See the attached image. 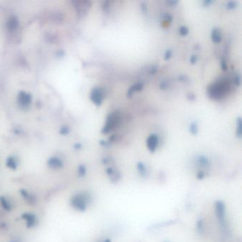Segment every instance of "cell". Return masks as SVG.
Segmentation results:
<instances>
[{
    "instance_id": "cell-16",
    "label": "cell",
    "mask_w": 242,
    "mask_h": 242,
    "mask_svg": "<svg viewBox=\"0 0 242 242\" xmlns=\"http://www.w3.org/2000/svg\"><path fill=\"white\" fill-rule=\"evenodd\" d=\"M179 32L181 35H187L189 32V29L185 26H182L179 28Z\"/></svg>"
},
{
    "instance_id": "cell-12",
    "label": "cell",
    "mask_w": 242,
    "mask_h": 242,
    "mask_svg": "<svg viewBox=\"0 0 242 242\" xmlns=\"http://www.w3.org/2000/svg\"><path fill=\"white\" fill-rule=\"evenodd\" d=\"M138 170L139 172L142 175H146L147 174V170H146V168L145 165L143 163L140 162L138 163Z\"/></svg>"
},
{
    "instance_id": "cell-11",
    "label": "cell",
    "mask_w": 242,
    "mask_h": 242,
    "mask_svg": "<svg viewBox=\"0 0 242 242\" xmlns=\"http://www.w3.org/2000/svg\"><path fill=\"white\" fill-rule=\"evenodd\" d=\"M17 23H18L17 20H16L14 17L11 18L8 22L9 29H10V30L15 29V28H16V26H17V24H18Z\"/></svg>"
},
{
    "instance_id": "cell-9",
    "label": "cell",
    "mask_w": 242,
    "mask_h": 242,
    "mask_svg": "<svg viewBox=\"0 0 242 242\" xmlns=\"http://www.w3.org/2000/svg\"><path fill=\"white\" fill-rule=\"evenodd\" d=\"M197 163H199L201 166L206 167V166H208L210 162H209L208 158H206V157L204 156V155H201V156L197 158Z\"/></svg>"
},
{
    "instance_id": "cell-4",
    "label": "cell",
    "mask_w": 242,
    "mask_h": 242,
    "mask_svg": "<svg viewBox=\"0 0 242 242\" xmlns=\"http://www.w3.org/2000/svg\"><path fill=\"white\" fill-rule=\"evenodd\" d=\"M87 199L85 196L80 195L74 197L72 203L73 206L78 210H85L86 206H87Z\"/></svg>"
},
{
    "instance_id": "cell-17",
    "label": "cell",
    "mask_w": 242,
    "mask_h": 242,
    "mask_svg": "<svg viewBox=\"0 0 242 242\" xmlns=\"http://www.w3.org/2000/svg\"><path fill=\"white\" fill-rule=\"evenodd\" d=\"M236 5H237V2L235 1H229L226 3V7L229 9L234 8Z\"/></svg>"
},
{
    "instance_id": "cell-22",
    "label": "cell",
    "mask_w": 242,
    "mask_h": 242,
    "mask_svg": "<svg viewBox=\"0 0 242 242\" xmlns=\"http://www.w3.org/2000/svg\"><path fill=\"white\" fill-rule=\"evenodd\" d=\"M197 60V56L196 55H192L191 57H190V62H191L192 63H195L196 62Z\"/></svg>"
},
{
    "instance_id": "cell-2",
    "label": "cell",
    "mask_w": 242,
    "mask_h": 242,
    "mask_svg": "<svg viewBox=\"0 0 242 242\" xmlns=\"http://www.w3.org/2000/svg\"><path fill=\"white\" fill-rule=\"evenodd\" d=\"M119 122H120V115H119V112H114L110 113L107 116V121H106V123L103 128H102V131L104 134L110 132L114 128H116V126L119 124Z\"/></svg>"
},
{
    "instance_id": "cell-5",
    "label": "cell",
    "mask_w": 242,
    "mask_h": 242,
    "mask_svg": "<svg viewBox=\"0 0 242 242\" xmlns=\"http://www.w3.org/2000/svg\"><path fill=\"white\" fill-rule=\"evenodd\" d=\"M158 143V137L155 134H151L148 137L147 141H146V144H147L148 149L151 151H154L156 149Z\"/></svg>"
},
{
    "instance_id": "cell-23",
    "label": "cell",
    "mask_w": 242,
    "mask_h": 242,
    "mask_svg": "<svg viewBox=\"0 0 242 242\" xmlns=\"http://www.w3.org/2000/svg\"><path fill=\"white\" fill-rule=\"evenodd\" d=\"M187 97L192 100V99H194L195 98V96L193 93H189L188 95H187Z\"/></svg>"
},
{
    "instance_id": "cell-6",
    "label": "cell",
    "mask_w": 242,
    "mask_h": 242,
    "mask_svg": "<svg viewBox=\"0 0 242 242\" xmlns=\"http://www.w3.org/2000/svg\"><path fill=\"white\" fill-rule=\"evenodd\" d=\"M216 214L219 219L223 221L225 216L224 205L222 202H218L216 204Z\"/></svg>"
},
{
    "instance_id": "cell-18",
    "label": "cell",
    "mask_w": 242,
    "mask_h": 242,
    "mask_svg": "<svg viewBox=\"0 0 242 242\" xmlns=\"http://www.w3.org/2000/svg\"><path fill=\"white\" fill-rule=\"evenodd\" d=\"M171 51L170 50H167V51H166V53H165V55H164V58L166 60H167V59L170 58V57L171 56Z\"/></svg>"
},
{
    "instance_id": "cell-8",
    "label": "cell",
    "mask_w": 242,
    "mask_h": 242,
    "mask_svg": "<svg viewBox=\"0 0 242 242\" xmlns=\"http://www.w3.org/2000/svg\"><path fill=\"white\" fill-rule=\"evenodd\" d=\"M212 39L214 42H217V43L222 40V34L218 28H213L212 31Z\"/></svg>"
},
{
    "instance_id": "cell-19",
    "label": "cell",
    "mask_w": 242,
    "mask_h": 242,
    "mask_svg": "<svg viewBox=\"0 0 242 242\" xmlns=\"http://www.w3.org/2000/svg\"><path fill=\"white\" fill-rule=\"evenodd\" d=\"M234 81H235V83L238 85H239L240 83H241V77H240L239 75H237V76L234 78Z\"/></svg>"
},
{
    "instance_id": "cell-10",
    "label": "cell",
    "mask_w": 242,
    "mask_h": 242,
    "mask_svg": "<svg viewBox=\"0 0 242 242\" xmlns=\"http://www.w3.org/2000/svg\"><path fill=\"white\" fill-rule=\"evenodd\" d=\"M49 166L53 168H58L62 166V163L58 158H51L48 163Z\"/></svg>"
},
{
    "instance_id": "cell-21",
    "label": "cell",
    "mask_w": 242,
    "mask_h": 242,
    "mask_svg": "<svg viewBox=\"0 0 242 242\" xmlns=\"http://www.w3.org/2000/svg\"><path fill=\"white\" fill-rule=\"evenodd\" d=\"M222 68L223 70H226L227 68V65H226V62L224 60L222 61Z\"/></svg>"
},
{
    "instance_id": "cell-15",
    "label": "cell",
    "mask_w": 242,
    "mask_h": 242,
    "mask_svg": "<svg viewBox=\"0 0 242 242\" xmlns=\"http://www.w3.org/2000/svg\"><path fill=\"white\" fill-rule=\"evenodd\" d=\"M20 101L23 104H28V102H30L29 96L26 95L25 93H22V96H20Z\"/></svg>"
},
{
    "instance_id": "cell-13",
    "label": "cell",
    "mask_w": 242,
    "mask_h": 242,
    "mask_svg": "<svg viewBox=\"0 0 242 242\" xmlns=\"http://www.w3.org/2000/svg\"><path fill=\"white\" fill-rule=\"evenodd\" d=\"M237 134L239 137H241L242 131H241V117H240V116L238 118V119H237Z\"/></svg>"
},
{
    "instance_id": "cell-24",
    "label": "cell",
    "mask_w": 242,
    "mask_h": 242,
    "mask_svg": "<svg viewBox=\"0 0 242 242\" xmlns=\"http://www.w3.org/2000/svg\"><path fill=\"white\" fill-rule=\"evenodd\" d=\"M212 2V1H210V0H209V1H208V0H205V1H204V3H205V4H206V5H208V4L209 5V4H211Z\"/></svg>"
},
{
    "instance_id": "cell-3",
    "label": "cell",
    "mask_w": 242,
    "mask_h": 242,
    "mask_svg": "<svg viewBox=\"0 0 242 242\" xmlns=\"http://www.w3.org/2000/svg\"><path fill=\"white\" fill-rule=\"evenodd\" d=\"M91 99L93 101L94 103L96 104H100L102 103L104 97V91L102 87H96L92 90L91 95H90Z\"/></svg>"
},
{
    "instance_id": "cell-7",
    "label": "cell",
    "mask_w": 242,
    "mask_h": 242,
    "mask_svg": "<svg viewBox=\"0 0 242 242\" xmlns=\"http://www.w3.org/2000/svg\"><path fill=\"white\" fill-rule=\"evenodd\" d=\"M143 84L140 82L136 83V84H133V85L131 86L129 89H128V91H127V95H128V96H131L132 94L134 93V92L140 91V90H141L142 88H143Z\"/></svg>"
},
{
    "instance_id": "cell-20",
    "label": "cell",
    "mask_w": 242,
    "mask_h": 242,
    "mask_svg": "<svg viewBox=\"0 0 242 242\" xmlns=\"http://www.w3.org/2000/svg\"><path fill=\"white\" fill-rule=\"evenodd\" d=\"M160 86H161V88L165 89L168 87V84L166 81H162L161 82V84H160Z\"/></svg>"
},
{
    "instance_id": "cell-14",
    "label": "cell",
    "mask_w": 242,
    "mask_h": 242,
    "mask_svg": "<svg viewBox=\"0 0 242 242\" xmlns=\"http://www.w3.org/2000/svg\"><path fill=\"white\" fill-rule=\"evenodd\" d=\"M198 130V126L197 124L195 122H193L190 125V131L192 134H196Z\"/></svg>"
},
{
    "instance_id": "cell-1",
    "label": "cell",
    "mask_w": 242,
    "mask_h": 242,
    "mask_svg": "<svg viewBox=\"0 0 242 242\" xmlns=\"http://www.w3.org/2000/svg\"><path fill=\"white\" fill-rule=\"evenodd\" d=\"M231 90V82L228 78H222L212 83L208 87L209 96L212 99H219L229 93Z\"/></svg>"
}]
</instances>
